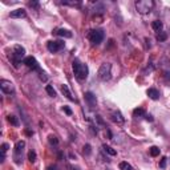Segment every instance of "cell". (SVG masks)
I'll return each instance as SVG.
<instances>
[{
    "label": "cell",
    "instance_id": "6da1fadb",
    "mask_svg": "<svg viewBox=\"0 0 170 170\" xmlns=\"http://www.w3.org/2000/svg\"><path fill=\"white\" fill-rule=\"evenodd\" d=\"M72 68H73V73H75L76 79L79 81L86 80V77H88V66H86V64H82L80 60L76 59L72 64Z\"/></svg>",
    "mask_w": 170,
    "mask_h": 170
},
{
    "label": "cell",
    "instance_id": "7a4b0ae2",
    "mask_svg": "<svg viewBox=\"0 0 170 170\" xmlns=\"http://www.w3.org/2000/svg\"><path fill=\"white\" fill-rule=\"evenodd\" d=\"M153 8H154V2L153 0H138V2H136V9L141 15L150 14Z\"/></svg>",
    "mask_w": 170,
    "mask_h": 170
},
{
    "label": "cell",
    "instance_id": "3957f363",
    "mask_svg": "<svg viewBox=\"0 0 170 170\" xmlns=\"http://www.w3.org/2000/svg\"><path fill=\"white\" fill-rule=\"evenodd\" d=\"M112 65L109 63H104L101 64V66L98 68V72H97V76L101 81H108L110 80L112 77Z\"/></svg>",
    "mask_w": 170,
    "mask_h": 170
},
{
    "label": "cell",
    "instance_id": "277c9868",
    "mask_svg": "<svg viewBox=\"0 0 170 170\" xmlns=\"http://www.w3.org/2000/svg\"><path fill=\"white\" fill-rule=\"evenodd\" d=\"M104 37H105V35H104V31L102 29H92V31H89V33H88V39L93 45L101 44Z\"/></svg>",
    "mask_w": 170,
    "mask_h": 170
},
{
    "label": "cell",
    "instance_id": "5b68a950",
    "mask_svg": "<svg viewBox=\"0 0 170 170\" xmlns=\"http://www.w3.org/2000/svg\"><path fill=\"white\" fill-rule=\"evenodd\" d=\"M25 49L21 45H15L14 47V51H12V60H14V65L15 68H17L19 66V63L21 61V60L25 59Z\"/></svg>",
    "mask_w": 170,
    "mask_h": 170
},
{
    "label": "cell",
    "instance_id": "8992f818",
    "mask_svg": "<svg viewBox=\"0 0 170 170\" xmlns=\"http://www.w3.org/2000/svg\"><path fill=\"white\" fill-rule=\"evenodd\" d=\"M64 45H65V43L61 40H57V41H48V44H47V48H48V51L49 52H52V53H56V52H59V51H61Z\"/></svg>",
    "mask_w": 170,
    "mask_h": 170
},
{
    "label": "cell",
    "instance_id": "52a82bcc",
    "mask_svg": "<svg viewBox=\"0 0 170 170\" xmlns=\"http://www.w3.org/2000/svg\"><path fill=\"white\" fill-rule=\"evenodd\" d=\"M23 64H25V65H27L28 68H31L32 70H39V72H41V70H40V66H39V63H37V60L35 59L33 56L25 57V59L23 60Z\"/></svg>",
    "mask_w": 170,
    "mask_h": 170
},
{
    "label": "cell",
    "instance_id": "ba28073f",
    "mask_svg": "<svg viewBox=\"0 0 170 170\" xmlns=\"http://www.w3.org/2000/svg\"><path fill=\"white\" fill-rule=\"evenodd\" d=\"M25 147V142L24 141H17L15 145V162L20 163V157L23 154V150Z\"/></svg>",
    "mask_w": 170,
    "mask_h": 170
},
{
    "label": "cell",
    "instance_id": "9c48e42d",
    "mask_svg": "<svg viewBox=\"0 0 170 170\" xmlns=\"http://www.w3.org/2000/svg\"><path fill=\"white\" fill-rule=\"evenodd\" d=\"M159 66H161L163 75L170 80V60L168 57H162V59L159 60Z\"/></svg>",
    "mask_w": 170,
    "mask_h": 170
},
{
    "label": "cell",
    "instance_id": "30bf717a",
    "mask_svg": "<svg viewBox=\"0 0 170 170\" xmlns=\"http://www.w3.org/2000/svg\"><path fill=\"white\" fill-rule=\"evenodd\" d=\"M0 88H2V91L5 93V94H11V93L15 92V86L12 84L11 81H8V80H2L0 81Z\"/></svg>",
    "mask_w": 170,
    "mask_h": 170
},
{
    "label": "cell",
    "instance_id": "8fae6325",
    "mask_svg": "<svg viewBox=\"0 0 170 170\" xmlns=\"http://www.w3.org/2000/svg\"><path fill=\"white\" fill-rule=\"evenodd\" d=\"M84 98H85L86 104H88L91 108H94V107H96V104H97V100H96V96L93 94L92 92H86L85 94H84Z\"/></svg>",
    "mask_w": 170,
    "mask_h": 170
},
{
    "label": "cell",
    "instance_id": "7c38bea8",
    "mask_svg": "<svg viewBox=\"0 0 170 170\" xmlns=\"http://www.w3.org/2000/svg\"><path fill=\"white\" fill-rule=\"evenodd\" d=\"M12 19H21V17H25L27 16V12H25L24 8H17L15 9V11H12L11 14H9Z\"/></svg>",
    "mask_w": 170,
    "mask_h": 170
},
{
    "label": "cell",
    "instance_id": "4fadbf2b",
    "mask_svg": "<svg viewBox=\"0 0 170 170\" xmlns=\"http://www.w3.org/2000/svg\"><path fill=\"white\" fill-rule=\"evenodd\" d=\"M54 35L60 37H65V39H70L72 37V32L68 31V29H64V28H59V29L54 31Z\"/></svg>",
    "mask_w": 170,
    "mask_h": 170
},
{
    "label": "cell",
    "instance_id": "5bb4252c",
    "mask_svg": "<svg viewBox=\"0 0 170 170\" xmlns=\"http://www.w3.org/2000/svg\"><path fill=\"white\" fill-rule=\"evenodd\" d=\"M112 120H113L114 122H117L118 125H122L125 122V118L122 117V114H121L118 110H116V112H113V113H112Z\"/></svg>",
    "mask_w": 170,
    "mask_h": 170
},
{
    "label": "cell",
    "instance_id": "9a60e30c",
    "mask_svg": "<svg viewBox=\"0 0 170 170\" xmlns=\"http://www.w3.org/2000/svg\"><path fill=\"white\" fill-rule=\"evenodd\" d=\"M61 92H63V94L65 96L68 100H70V101H75V97L72 96V93H70V91H69V88H68V85H65V84H63L61 85Z\"/></svg>",
    "mask_w": 170,
    "mask_h": 170
},
{
    "label": "cell",
    "instance_id": "2e32d148",
    "mask_svg": "<svg viewBox=\"0 0 170 170\" xmlns=\"http://www.w3.org/2000/svg\"><path fill=\"white\" fill-rule=\"evenodd\" d=\"M147 96H149L152 100H158L159 98V92L157 91L156 88H150V89H147Z\"/></svg>",
    "mask_w": 170,
    "mask_h": 170
},
{
    "label": "cell",
    "instance_id": "e0dca14e",
    "mask_svg": "<svg viewBox=\"0 0 170 170\" xmlns=\"http://www.w3.org/2000/svg\"><path fill=\"white\" fill-rule=\"evenodd\" d=\"M162 27H163V24H162L161 20H154L152 23V28L156 32H158V33H159V32H162Z\"/></svg>",
    "mask_w": 170,
    "mask_h": 170
},
{
    "label": "cell",
    "instance_id": "ac0fdd59",
    "mask_svg": "<svg viewBox=\"0 0 170 170\" xmlns=\"http://www.w3.org/2000/svg\"><path fill=\"white\" fill-rule=\"evenodd\" d=\"M7 120H8V122L11 124V125H14V126H19V125H20V121H19V118L16 117V116H12V114H9Z\"/></svg>",
    "mask_w": 170,
    "mask_h": 170
},
{
    "label": "cell",
    "instance_id": "d6986e66",
    "mask_svg": "<svg viewBox=\"0 0 170 170\" xmlns=\"http://www.w3.org/2000/svg\"><path fill=\"white\" fill-rule=\"evenodd\" d=\"M61 4L64 5H69V7H81V2H70V0H64L61 2Z\"/></svg>",
    "mask_w": 170,
    "mask_h": 170
},
{
    "label": "cell",
    "instance_id": "ffe728a7",
    "mask_svg": "<svg viewBox=\"0 0 170 170\" xmlns=\"http://www.w3.org/2000/svg\"><path fill=\"white\" fill-rule=\"evenodd\" d=\"M102 149H104V152H105V153H108L109 156H116V154H117L116 150H114L113 147L108 146V145H102Z\"/></svg>",
    "mask_w": 170,
    "mask_h": 170
},
{
    "label": "cell",
    "instance_id": "44dd1931",
    "mask_svg": "<svg viewBox=\"0 0 170 170\" xmlns=\"http://www.w3.org/2000/svg\"><path fill=\"white\" fill-rule=\"evenodd\" d=\"M149 153H150V156H152V157H157V156H159L161 150H159L158 146H152L149 149Z\"/></svg>",
    "mask_w": 170,
    "mask_h": 170
},
{
    "label": "cell",
    "instance_id": "7402d4cb",
    "mask_svg": "<svg viewBox=\"0 0 170 170\" xmlns=\"http://www.w3.org/2000/svg\"><path fill=\"white\" fill-rule=\"evenodd\" d=\"M118 168H120V170H133V168H131L130 163H128V162H125V161L120 162Z\"/></svg>",
    "mask_w": 170,
    "mask_h": 170
},
{
    "label": "cell",
    "instance_id": "603a6c76",
    "mask_svg": "<svg viewBox=\"0 0 170 170\" xmlns=\"http://www.w3.org/2000/svg\"><path fill=\"white\" fill-rule=\"evenodd\" d=\"M133 116L134 117H142V116H145V110H144L142 108L134 109V110H133Z\"/></svg>",
    "mask_w": 170,
    "mask_h": 170
},
{
    "label": "cell",
    "instance_id": "cb8c5ba5",
    "mask_svg": "<svg viewBox=\"0 0 170 170\" xmlns=\"http://www.w3.org/2000/svg\"><path fill=\"white\" fill-rule=\"evenodd\" d=\"M36 152L35 150H29V153H28V159H29L31 163H35L36 162Z\"/></svg>",
    "mask_w": 170,
    "mask_h": 170
},
{
    "label": "cell",
    "instance_id": "d4e9b609",
    "mask_svg": "<svg viewBox=\"0 0 170 170\" xmlns=\"http://www.w3.org/2000/svg\"><path fill=\"white\" fill-rule=\"evenodd\" d=\"M45 91H47V93L51 96V97H56V91L53 89L52 85H47L45 86Z\"/></svg>",
    "mask_w": 170,
    "mask_h": 170
},
{
    "label": "cell",
    "instance_id": "484cf974",
    "mask_svg": "<svg viewBox=\"0 0 170 170\" xmlns=\"http://www.w3.org/2000/svg\"><path fill=\"white\" fill-rule=\"evenodd\" d=\"M157 40L158 41H166L168 40V33H166V32H159V33L157 35Z\"/></svg>",
    "mask_w": 170,
    "mask_h": 170
},
{
    "label": "cell",
    "instance_id": "4316f807",
    "mask_svg": "<svg viewBox=\"0 0 170 170\" xmlns=\"http://www.w3.org/2000/svg\"><path fill=\"white\" fill-rule=\"evenodd\" d=\"M82 153H84V156H91L92 153V147L89 144H86V145H84V147H82Z\"/></svg>",
    "mask_w": 170,
    "mask_h": 170
},
{
    "label": "cell",
    "instance_id": "83f0119b",
    "mask_svg": "<svg viewBox=\"0 0 170 170\" xmlns=\"http://www.w3.org/2000/svg\"><path fill=\"white\" fill-rule=\"evenodd\" d=\"M48 141H49L51 145H54V146H56L57 144H59V140H57V137H56V136H53V134H51V136L48 137Z\"/></svg>",
    "mask_w": 170,
    "mask_h": 170
},
{
    "label": "cell",
    "instance_id": "f1b7e54d",
    "mask_svg": "<svg viewBox=\"0 0 170 170\" xmlns=\"http://www.w3.org/2000/svg\"><path fill=\"white\" fill-rule=\"evenodd\" d=\"M96 121H97V124L101 125V126H104V125H105L104 120H102V117L100 116V114H96V116H94V122H96Z\"/></svg>",
    "mask_w": 170,
    "mask_h": 170
},
{
    "label": "cell",
    "instance_id": "f546056e",
    "mask_svg": "<svg viewBox=\"0 0 170 170\" xmlns=\"http://www.w3.org/2000/svg\"><path fill=\"white\" fill-rule=\"evenodd\" d=\"M166 162H168V158H166V157H162L161 162H159V168H161V169H165V168H166Z\"/></svg>",
    "mask_w": 170,
    "mask_h": 170
},
{
    "label": "cell",
    "instance_id": "4dcf8cb0",
    "mask_svg": "<svg viewBox=\"0 0 170 170\" xmlns=\"http://www.w3.org/2000/svg\"><path fill=\"white\" fill-rule=\"evenodd\" d=\"M63 110L65 112L68 116H72V110H70V108H68V107H63Z\"/></svg>",
    "mask_w": 170,
    "mask_h": 170
},
{
    "label": "cell",
    "instance_id": "1f68e13d",
    "mask_svg": "<svg viewBox=\"0 0 170 170\" xmlns=\"http://www.w3.org/2000/svg\"><path fill=\"white\" fill-rule=\"evenodd\" d=\"M8 147H9L8 144H3V145H2V153H5V152H7Z\"/></svg>",
    "mask_w": 170,
    "mask_h": 170
},
{
    "label": "cell",
    "instance_id": "d6a6232c",
    "mask_svg": "<svg viewBox=\"0 0 170 170\" xmlns=\"http://www.w3.org/2000/svg\"><path fill=\"white\" fill-rule=\"evenodd\" d=\"M29 5L32 8H39V3H37V2H31Z\"/></svg>",
    "mask_w": 170,
    "mask_h": 170
},
{
    "label": "cell",
    "instance_id": "836d02e7",
    "mask_svg": "<svg viewBox=\"0 0 170 170\" xmlns=\"http://www.w3.org/2000/svg\"><path fill=\"white\" fill-rule=\"evenodd\" d=\"M145 120L149 121V122H152V121H153V117L150 116V114H145Z\"/></svg>",
    "mask_w": 170,
    "mask_h": 170
},
{
    "label": "cell",
    "instance_id": "e575fe53",
    "mask_svg": "<svg viewBox=\"0 0 170 170\" xmlns=\"http://www.w3.org/2000/svg\"><path fill=\"white\" fill-rule=\"evenodd\" d=\"M47 170H56V166H54V165H53V166H48Z\"/></svg>",
    "mask_w": 170,
    "mask_h": 170
},
{
    "label": "cell",
    "instance_id": "d590c367",
    "mask_svg": "<svg viewBox=\"0 0 170 170\" xmlns=\"http://www.w3.org/2000/svg\"><path fill=\"white\" fill-rule=\"evenodd\" d=\"M25 133H27V136H32V134H33V131H31V130H25Z\"/></svg>",
    "mask_w": 170,
    "mask_h": 170
}]
</instances>
